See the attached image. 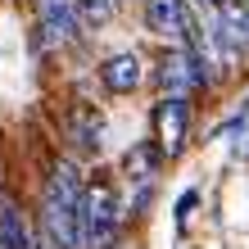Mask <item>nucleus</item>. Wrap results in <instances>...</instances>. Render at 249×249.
Instances as JSON below:
<instances>
[{"instance_id": "nucleus-1", "label": "nucleus", "mask_w": 249, "mask_h": 249, "mask_svg": "<svg viewBox=\"0 0 249 249\" xmlns=\"http://www.w3.org/2000/svg\"><path fill=\"white\" fill-rule=\"evenodd\" d=\"M82 199H86V186L77 177V168L59 163L50 172V181H46V195H41V236L54 249H77Z\"/></svg>"}, {"instance_id": "nucleus-2", "label": "nucleus", "mask_w": 249, "mask_h": 249, "mask_svg": "<svg viewBox=\"0 0 249 249\" xmlns=\"http://www.w3.org/2000/svg\"><path fill=\"white\" fill-rule=\"evenodd\" d=\"M118 231V204L109 186H86L82 222H77V249H105Z\"/></svg>"}, {"instance_id": "nucleus-3", "label": "nucleus", "mask_w": 249, "mask_h": 249, "mask_svg": "<svg viewBox=\"0 0 249 249\" xmlns=\"http://www.w3.org/2000/svg\"><path fill=\"white\" fill-rule=\"evenodd\" d=\"M32 9H36V41L46 50H64L72 46V36H77V0H32Z\"/></svg>"}, {"instance_id": "nucleus-4", "label": "nucleus", "mask_w": 249, "mask_h": 249, "mask_svg": "<svg viewBox=\"0 0 249 249\" xmlns=\"http://www.w3.org/2000/svg\"><path fill=\"white\" fill-rule=\"evenodd\" d=\"M186 127H190V105L177 100V95H163L154 105V141H159V154H163V159H177L181 154Z\"/></svg>"}, {"instance_id": "nucleus-5", "label": "nucleus", "mask_w": 249, "mask_h": 249, "mask_svg": "<svg viewBox=\"0 0 249 249\" xmlns=\"http://www.w3.org/2000/svg\"><path fill=\"white\" fill-rule=\"evenodd\" d=\"M199 82H204V68H199V59H195L190 46H172L163 59H159V86H163V95L186 100Z\"/></svg>"}, {"instance_id": "nucleus-6", "label": "nucleus", "mask_w": 249, "mask_h": 249, "mask_svg": "<svg viewBox=\"0 0 249 249\" xmlns=\"http://www.w3.org/2000/svg\"><path fill=\"white\" fill-rule=\"evenodd\" d=\"M145 23L163 41H186V46H190V32H195L186 0H145Z\"/></svg>"}, {"instance_id": "nucleus-7", "label": "nucleus", "mask_w": 249, "mask_h": 249, "mask_svg": "<svg viewBox=\"0 0 249 249\" xmlns=\"http://www.w3.org/2000/svg\"><path fill=\"white\" fill-rule=\"evenodd\" d=\"M100 77H105V86L109 91H118V95H127V91H136L141 86V59H136V50H123V54H113V59L100 68Z\"/></svg>"}, {"instance_id": "nucleus-8", "label": "nucleus", "mask_w": 249, "mask_h": 249, "mask_svg": "<svg viewBox=\"0 0 249 249\" xmlns=\"http://www.w3.org/2000/svg\"><path fill=\"white\" fill-rule=\"evenodd\" d=\"M159 145L150 150V145H131L127 150V177L141 186V209H145V195H150V186H154V172H159Z\"/></svg>"}, {"instance_id": "nucleus-9", "label": "nucleus", "mask_w": 249, "mask_h": 249, "mask_svg": "<svg viewBox=\"0 0 249 249\" xmlns=\"http://www.w3.org/2000/svg\"><path fill=\"white\" fill-rule=\"evenodd\" d=\"M100 131H105V123H100V113L91 109H72V141L82 145V150H100Z\"/></svg>"}, {"instance_id": "nucleus-10", "label": "nucleus", "mask_w": 249, "mask_h": 249, "mask_svg": "<svg viewBox=\"0 0 249 249\" xmlns=\"http://www.w3.org/2000/svg\"><path fill=\"white\" fill-rule=\"evenodd\" d=\"M113 5H118V0H77V18L86 27H105L113 18Z\"/></svg>"}, {"instance_id": "nucleus-11", "label": "nucleus", "mask_w": 249, "mask_h": 249, "mask_svg": "<svg viewBox=\"0 0 249 249\" xmlns=\"http://www.w3.org/2000/svg\"><path fill=\"white\" fill-rule=\"evenodd\" d=\"M195 5H199V9H217L222 0H195Z\"/></svg>"}, {"instance_id": "nucleus-12", "label": "nucleus", "mask_w": 249, "mask_h": 249, "mask_svg": "<svg viewBox=\"0 0 249 249\" xmlns=\"http://www.w3.org/2000/svg\"><path fill=\"white\" fill-rule=\"evenodd\" d=\"M36 249H54V245H50V240H46V236H36Z\"/></svg>"}]
</instances>
